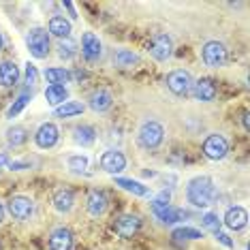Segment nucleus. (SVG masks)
<instances>
[{"mask_svg":"<svg viewBox=\"0 0 250 250\" xmlns=\"http://www.w3.org/2000/svg\"><path fill=\"white\" fill-rule=\"evenodd\" d=\"M7 209H9V214L13 216L15 220H28L32 214H35V201H32L30 197L15 195V197L9 199Z\"/></svg>","mask_w":250,"mask_h":250,"instance_id":"obj_7","label":"nucleus"},{"mask_svg":"<svg viewBox=\"0 0 250 250\" xmlns=\"http://www.w3.org/2000/svg\"><path fill=\"white\" fill-rule=\"evenodd\" d=\"M214 235H216V240H218L220 244H223V246H227V248H233V242H231V237L227 235V233H223V231H216Z\"/></svg>","mask_w":250,"mask_h":250,"instance_id":"obj_36","label":"nucleus"},{"mask_svg":"<svg viewBox=\"0 0 250 250\" xmlns=\"http://www.w3.org/2000/svg\"><path fill=\"white\" fill-rule=\"evenodd\" d=\"M49 32L58 39H69L71 37V21L64 20L62 15H56V18L49 20Z\"/></svg>","mask_w":250,"mask_h":250,"instance_id":"obj_22","label":"nucleus"},{"mask_svg":"<svg viewBox=\"0 0 250 250\" xmlns=\"http://www.w3.org/2000/svg\"><path fill=\"white\" fill-rule=\"evenodd\" d=\"M192 94H195L197 101L209 103V101H214L216 94H218L216 82H214L212 77H201V79H197V82H192Z\"/></svg>","mask_w":250,"mask_h":250,"instance_id":"obj_11","label":"nucleus"},{"mask_svg":"<svg viewBox=\"0 0 250 250\" xmlns=\"http://www.w3.org/2000/svg\"><path fill=\"white\" fill-rule=\"evenodd\" d=\"M71 71L66 69H47L45 71V79L49 82V86H62V83L71 82Z\"/></svg>","mask_w":250,"mask_h":250,"instance_id":"obj_25","label":"nucleus"},{"mask_svg":"<svg viewBox=\"0 0 250 250\" xmlns=\"http://www.w3.org/2000/svg\"><path fill=\"white\" fill-rule=\"evenodd\" d=\"M150 54L154 56L156 60H167V58H171V54H173V41H171V37L169 35H165V32H158V35L152 37V41H150Z\"/></svg>","mask_w":250,"mask_h":250,"instance_id":"obj_8","label":"nucleus"},{"mask_svg":"<svg viewBox=\"0 0 250 250\" xmlns=\"http://www.w3.org/2000/svg\"><path fill=\"white\" fill-rule=\"evenodd\" d=\"M2 220H4V206L0 203V223H2Z\"/></svg>","mask_w":250,"mask_h":250,"instance_id":"obj_39","label":"nucleus"},{"mask_svg":"<svg viewBox=\"0 0 250 250\" xmlns=\"http://www.w3.org/2000/svg\"><path fill=\"white\" fill-rule=\"evenodd\" d=\"M113 62H116V66H120V69H130V66H135L139 62V56L133 54L130 49H120V52L116 54V58H113Z\"/></svg>","mask_w":250,"mask_h":250,"instance_id":"obj_27","label":"nucleus"},{"mask_svg":"<svg viewBox=\"0 0 250 250\" xmlns=\"http://www.w3.org/2000/svg\"><path fill=\"white\" fill-rule=\"evenodd\" d=\"M9 169H15V171H21V169H30V165L28 163H9Z\"/></svg>","mask_w":250,"mask_h":250,"instance_id":"obj_37","label":"nucleus"},{"mask_svg":"<svg viewBox=\"0 0 250 250\" xmlns=\"http://www.w3.org/2000/svg\"><path fill=\"white\" fill-rule=\"evenodd\" d=\"M203 154H206L209 161H223V158L229 154V141H227L223 135L214 133L203 141Z\"/></svg>","mask_w":250,"mask_h":250,"instance_id":"obj_6","label":"nucleus"},{"mask_svg":"<svg viewBox=\"0 0 250 250\" xmlns=\"http://www.w3.org/2000/svg\"><path fill=\"white\" fill-rule=\"evenodd\" d=\"M201 58L209 69H220V66L227 64L229 54H227V47L220 41H208L201 49Z\"/></svg>","mask_w":250,"mask_h":250,"instance_id":"obj_4","label":"nucleus"},{"mask_svg":"<svg viewBox=\"0 0 250 250\" xmlns=\"http://www.w3.org/2000/svg\"><path fill=\"white\" fill-rule=\"evenodd\" d=\"M169 201H171V192H169V190H161V192H158V195L154 197L152 206H169Z\"/></svg>","mask_w":250,"mask_h":250,"instance_id":"obj_35","label":"nucleus"},{"mask_svg":"<svg viewBox=\"0 0 250 250\" xmlns=\"http://www.w3.org/2000/svg\"><path fill=\"white\" fill-rule=\"evenodd\" d=\"M223 223L229 227L231 231H242L244 227L248 225V212H246V209H244L242 206H231V208L225 212Z\"/></svg>","mask_w":250,"mask_h":250,"instance_id":"obj_14","label":"nucleus"},{"mask_svg":"<svg viewBox=\"0 0 250 250\" xmlns=\"http://www.w3.org/2000/svg\"><path fill=\"white\" fill-rule=\"evenodd\" d=\"M111 105H113V96H111L109 90L99 88V90H94V92L90 94V109L92 111L103 113V111L109 109Z\"/></svg>","mask_w":250,"mask_h":250,"instance_id":"obj_19","label":"nucleus"},{"mask_svg":"<svg viewBox=\"0 0 250 250\" xmlns=\"http://www.w3.org/2000/svg\"><path fill=\"white\" fill-rule=\"evenodd\" d=\"M7 141H9V146H13V147L24 146L28 141V130L24 126H11L7 130Z\"/></svg>","mask_w":250,"mask_h":250,"instance_id":"obj_28","label":"nucleus"},{"mask_svg":"<svg viewBox=\"0 0 250 250\" xmlns=\"http://www.w3.org/2000/svg\"><path fill=\"white\" fill-rule=\"evenodd\" d=\"M75 54H77L75 41H73L71 37H69V39H60V43H58V56H60V58L69 60V58H73Z\"/></svg>","mask_w":250,"mask_h":250,"instance_id":"obj_30","label":"nucleus"},{"mask_svg":"<svg viewBox=\"0 0 250 250\" xmlns=\"http://www.w3.org/2000/svg\"><path fill=\"white\" fill-rule=\"evenodd\" d=\"M49 250H73V233L71 229L58 227L49 235Z\"/></svg>","mask_w":250,"mask_h":250,"instance_id":"obj_15","label":"nucleus"},{"mask_svg":"<svg viewBox=\"0 0 250 250\" xmlns=\"http://www.w3.org/2000/svg\"><path fill=\"white\" fill-rule=\"evenodd\" d=\"M37 77H39V73H37V66H32V64H26V83H28V88H35V83H37Z\"/></svg>","mask_w":250,"mask_h":250,"instance_id":"obj_34","label":"nucleus"},{"mask_svg":"<svg viewBox=\"0 0 250 250\" xmlns=\"http://www.w3.org/2000/svg\"><path fill=\"white\" fill-rule=\"evenodd\" d=\"M173 240H199V237H203V233L201 231H197V229H192V227H180V229H175L173 231Z\"/></svg>","mask_w":250,"mask_h":250,"instance_id":"obj_31","label":"nucleus"},{"mask_svg":"<svg viewBox=\"0 0 250 250\" xmlns=\"http://www.w3.org/2000/svg\"><path fill=\"white\" fill-rule=\"evenodd\" d=\"M58 137H60L58 126L52 124V122H45V124H41V126L37 128L35 144L41 147V150H49V147H54L56 144H58Z\"/></svg>","mask_w":250,"mask_h":250,"instance_id":"obj_10","label":"nucleus"},{"mask_svg":"<svg viewBox=\"0 0 250 250\" xmlns=\"http://www.w3.org/2000/svg\"><path fill=\"white\" fill-rule=\"evenodd\" d=\"M165 83H167V88L171 90L175 96H186L192 90V77H190V73L184 69L171 71L167 75V79H165Z\"/></svg>","mask_w":250,"mask_h":250,"instance_id":"obj_5","label":"nucleus"},{"mask_svg":"<svg viewBox=\"0 0 250 250\" xmlns=\"http://www.w3.org/2000/svg\"><path fill=\"white\" fill-rule=\"evenodd\" d=\"M45 99H47L49 105L60 107L62 103H66V99H69V92H66L64 86H47V90H45Z\"/></svg>","mask_w":250,"mask_h":250,"instance_id":"obj_23","label":"nucleus"},{"mask_svg":"<svg viewBox=\"0 0 250 250\" xmlns=\"http://www.w3.org/2000/svg\"><path fill=\"white\" fill-rule=\"evenodd\" d=\"M103 54V45H101L99 37L92 35V32H83L82 37V56L88 62H96Z\"/></svg>","mask_w":250,"mask_h":250,"instance_id":"obj_13","label":"nucleus"},{"mask_svg":"<svg viewBox=\"0 0 250 250\" xmlns=\"http://www.w3.org/2000/svg\"><path fill=\"white\" fill-rule=\"evenodd\" d=\"M26 43H28L30 54L35 56L37 60L47 58V54H49V32L45 30V28H32L26 37Z\"/></svg>","mask_w":250,"mask_h":250,"instance_id":"obj_3","label":"nucleus"},{"mask_svg":"<svg viewBox=\"0 0 250 250\" xmlns=\"http://www.w3.org/2000/svg\"><path fill=\"white\" fill-rule=\"evenodd\" d=\"M201 225L206 227L208 231H220V218H218V214H214V212H208V214H203V218H201Z\"/></svg>","mask_w":250,"mask_h":250,"instance_id":"obj_32","label":"nucleus"},{"mask_svg":"<svg viewBox=\"0 0 250 250\" xmlns=\"http://www.w3.org/2000/svg\"><path fill=\"white\" fill-rule=\"evenodd\" d=\"M62 7H64L66 11H69L71 20H75V18H77V13H75V7H73V2H69V0H66V2H62Z\"/></svg>","mask_w":250,"mask_h":250,"instance_id":"obj_38","label":"nucleus"},{"mask_svg":"<svg viewBox=\"0 0 250 250\" xmlns=\"http://www.w3.org/2000/svg\"><path fill=\"white\" fill-rule=\"evenodd\" d=\"M113 229H116V233L122 240H130V237H135L137 231L141 229V220H139V216H135V214H122L120 218L116 220Z\"/></svg>","mask_w":250,"mask_h":250,"instance_id":"obj_9","label":"nucleus"},{"mask_svg":"<svg viewBox=\"0 0 250 250\" xmlns=\"http://www.w3.org/2000/svg\"><path fill=\"white\" fill-rule=\"evenodd\" d=\"M101 167H103L107 173L116 175L126 169V156H124L120 150H107L105 154L101 156Z\"/></svg>","mask_w":250,"mask_h":250,"instance_id":"obj_12","label":"nucleus"},{"mask_svg":"<svg viewBox=\"0 0 250 250\" xmlns=\"http://www.w3.org/2000/svg\"><path fill=\"white\" fill-rule=\"evenodd\" d=\"M69 167L73 169V171H77V173H83V171L88 169V158L82 156V154L71 156V158H69Z\"/></svg>","mask_w":250,"mask_h":250,"instance_id":"obj_33","label":"nucleus"},{"mask_svg":"<svg viewBox=\"0 0 250 250\" xmlns=\"http://www.w3.org/2000/svg\"><path fill=\"white\" fill-rule=\"evenodd\" d=\"M116 184L120 186V188L128 190V192H133V195H137V197H146V195H147V186H144V184H141V182H137V180L118 178V180H116Z\"/></svg>","mask_w":250,"mask_h":250,"instance_id":"obj_26","label":"nucleus"},{"mask_svg":"<svg viewBox=\"0 0 250 250\" xmlns=\"http://www.w3.org/2000/svg\"><path fill=\"white\" fill-rule=\"evenodd\" d=\"M30 99H32V90H30V88H26L24 92L20 94V99L15 101V103L7 109V118H15V116H18V113L28 105V101H30Z\"/></svg>","mask_w":250,"mask_h":250,"instance_id":"obj_29","label":"nucleus"},{"mask_svg":"<svg viewBox=\"0 0 250 250\" xmlns=\"http://www.w3.org/2000/svg\"><path fill=\"white\" fill-rule=\"evenodd\" d=\"M137 139H139L141 147H146V150H156L165 139V130H163L161 124L154 122V120L144 122L139 128V133H137Z\"/></svg>","mask_w":250,"mask_h":250,"instance_id":"obj_2","label":"nucleus"},{"mask_svg":"<svg viewBox=\"0 0 250 250\" xmlns=\"http://www.w3.org/2000/svg\"><path fill=\"white\" fill-rule=\"evenodd\" d=\"M186 199L188 203H192L195 208H208L212 206V201L216 199V186L214 180L208 175H197L186 184Z\"/></svg>","mask_w":250,"mask_h":250,"instance_id":"obj_1","label":"nucleus"},{"mask_svg":"<svg viewBox=\"0 0 250 250\" xmlns=\"http://www.w3.org/2000/svg\"><path fill=\"white\" fill-rule=\"evenodd\" d=\"M152 212H154V216L163 225H175V223H180L182 216H184V212L173 208L171 203H169V206H152Z\"/></svg>","mask_w":250,"mask_h":250,"instance_id":"obj_18","label":"nucleus"},{"mask_svg":"<svg viewBox=\"0 0 250 250\" xmlns=\"http://www.w3.org/2000/svg\"><path fill=\"white\" fill-rule=\"evenodd\" d=\"M52 203H54V208L58 209L60 214H66V212H71L73 209L75 195H73L71 188H58L54 192V197H52Z\"/></svg>","mask_w":250,"mask_h":250,"instance_id":"obj_20","label":"nucleus"},{"mask_svg":"<svg viewBox=\"0 0 250 250\" xmlns=\"http://www.w3.org/2000/svg\"><path fill=\"white\" fill-rule=\"evenodd\" d=\"M18 82H20L18 64H15V62H11V60L0 62V86L13 88V86H18Z\"/></svg>","mask_w":250,"mask_h":250,"instance_id":"obj_17","label":"nucleus"},{"mask_svg":"<svg viewBox=\"0 0 250 250\" xmlns=\"http://www.w3.org/2000/svg\"><path fill=\"white\" fill-rule=\"evenodd\" d=\"M82 111H83L82 103H77V101H66V103H62L60 107H56L54 116L56 118H73V116H79Z\"/></svg>","mask_w":250,"mask_h":250,"instance_id":"obj_24","label":"nucleus"},{"mask_svg":"<svg viewBox=\"0 0 250 250\" xmlns=\"http://www.w3.org/2000/svg\"><path fill=\"white\" fill-rule=\"evenodd\" d=\"M2 45H4V39H2V32H0V49H2Z\"/></svg>","mask_w":250,"mask_h":250,"instance_id":"obj_40","label":"nucleus"},{"mask_svg":"<svg viewBox=\"0 0 250 250\" xmlns=\"http://www.w3.org/2000/svg\"><path fill=\"white\" fill-rule=\"evenodd\" d=\"M86 208L90 216H103L105 209H107V195L99 188H92L88 192V199H86Z\"/></svg>","mask_w":250,"mask_h":250,"instance_id":"obj_16","label":"nucleus"},{"mask_svg":"<svg viewBox=\"0 0 250 250\" xmlns=\"http://www.w3.org/2000/svg\"><path fill=\"white\" fill-rule=\"evenodd\" d=\"M73 139H75V144H79L82 147H88V146L94 144L96 130H94V126H90V124H82V126H77L73 130Z\"/></svg>","mask_w":250,"mask_h":250,"instance_id":"obj_21","label":"nucleus"},{"mask_svg":"<svg viewBox=\"0 0 250 250\" xmlns=\"http://www.w3.org/2000/svg\"><path fill=\"white\" fill-rule=\"evenodd\" d=\"M4 161H7V158H4V156H0V165H2Z\"/></svg>","mask_w":250,"mask_h":250,"instance_id":"obj_41","label":"nucleus"}]
</instances>
